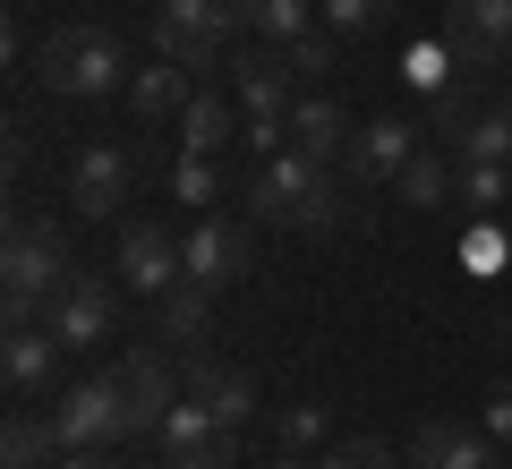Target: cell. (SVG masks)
<instances>
[{
    "mask_svg": "<svg viewBox=\"0 0 512 469\" xmlns=\"http://www.w3.org/2000/svg\"><path fill=\"white\" fill-rule=\"evenodd\" d=\"M265 469H308V461H299V452H274V461H265Z\"/></svg>",
    "mask_w": 512,
    "mask_h": 469,
    "instance_id": "d6a6232c",
    "label": "cell"
},
{
    "mask_svg": "<svg viewBox=\"0 0 512 469\" xmlns=\"http://www.w3.org/2000/svg\"><path fill=\"white\" fill-rule=\"evenodd\" d=\"M248 35V0H154V52L180 69H231V43Z\"/></svg>",
    "mask_w": 512,
    "mask_h": 469,
    "instance_id": "277c9868",
    "label": "cell"
},
{
    "mask_svg": "<svg viewBox=\"0 0 512 469\" xmlns=\"http://www.w3.org/2000/svg\"><path fill=\"white\" fill-rule=\"evenodd\" d=\"M274 52H282V69H291L299 86H308V77H325V69H333V52H342V35H333V26H308V35L274 43Z\"/></svg>",
    "mask_w": 512,
    "mask_h": 469,
    "instance_id": "484cf974",
    "label": "cell"
},
{
    "mask_svg": "<svg viewBox=\"0 0 512 469\" xmlns=\"http://www.w3.org/2000/svg\"><path fill=\"white\" fill-rule=\"evenodd\" d=\"M188 401H197V410H214L222 427H248V418H256V384L239 376L231 359H205V350L188 359Z\"/></svg>",
    "mask_w": 512,
    "mask_h": 469,
    "instance_id": "9a60e30c",
    "label": "cell"
},
{
    "mask_svg": "<svg viewBox=\"0 0 512 469\" xmlns=\"http://www.w3.org/2000/svg\"><path fill=\"white\" fill-rule=\"evenodd\" d=\"M248 205H256V222H291V231H333L350 214V197L325 180V163L299 154V145L248 163Z\"/></svg>",
    "mask_w": 512,
    "mask_h": 469,
    "instance_id": "7a4b0ae2",
    "label": "cell"
},
{
    "mask_svg": "<svg viewBox=\"0 0 512 469\" xmlns=\"http://www.w3.org/2000/svg\"><path fill=\"white\" fill-rule=\"evenodd\" d=\"M291 86L299 77L282 69V52L274 60H231V94H239V111H248V120H291Z\"/></svg>",
    "mask_w": 512,
    "mask_h": 469,
    "instance_id": "ac0fdd59",
    "label": "cell"
},
{
    "mask_svg": "<svg viewBox=\"0 0 512 469\" xmlns=\"http://www.w3.org/2000/svg\"><path fill=\"white\" fill-rule=\"evenodd\" d=\"M282 444H325V410H316V401H291V410H282Z\"/></svg>",
    "mask_w": 512,
    "mask_h": 469,
    "instance_id": "f546056e",
    "label": "cell"
},
{
    "mask_svg": "<svg viewBox=\"0 0 512 469\" xmlns=\"http://www.w3.org/2000/svg\"><path fill=\"white\" fill-rule=\"evenodd\" d=\"M461 197V163H453V145H419L402 163V180H393V205H410V214H436V205Z\"/></svg>",
    "mask_w": 512,
    "mask_h": 469,
    "instance_id": "2e32d148",
    "label": "cell"
},
{
    "mask_svg": "<svg viewBox=\"0 0 512 469\" xmlns=\"http://www.w3.org/2000/svg\"><path fill=\"white\" fill-rule=\"evenodd\" d=\"M69 205L86 222H111L128 205V154L120 145H77V163H69Z\"/></svg>",
    "mask_w": 512,
    "mask_h": 469,
    "instance_id": "4fadbf2b",
    "label": "cell"
},
{
    "mask_svg": "<svg viewBox=\"0 0 512 469\" xmlns=\"http://www.w3.org/2000/svg\"><path fill=\"white\" fill-rule=\"evenodd\" d=\"M0 461H9V469H52L60 461V427H52V418H9V435H0Z\"/></svg>",
    "mask_w": 512,
    "mask_h": 469,
    "instance_id": "603a6c76",
    "label": "cell"
},
{
    "mask_svg": "<svg viewBox=\"0 0 512 469\" xmlns=\"http://www.w3.org/2000/svg\"><path fill=\"white\" fill-rule=\"evenodd\" d=\"M222 145H239V128H231V103L222 94H188V111H180V154H222Z\"/></svg>",
    "mask_w": 512,
    "mask_h": 469,
    "instance_id": "7402d4cb",
    "label": "cell"
},
{
    "mask_svg": "<svg viewBox=\"0 0 512 469\" xmlns=\"http://www.w3.org/2000/svg\"><path fill=\"white\" fill-rule=\"evenodd\" d=\"M69 282H77L69 231L43 222V214H18L9 222V248H0V316L9 325H35V307H52Z\"/></svg>",
    "mask_w": 512,
    "mask_h": 469,
    "instance_id": "6da1fadb",
    "label": "cell"
},
{
    "mask_svg": "<svg viewBox=\"0 0 512 469\" xmlns=\"http://www.w3.org/2000/svg\"><path fill=\"white\" fill-rule=\"evenodd\" d=\"M180 273H188V282H205V290L248 282V273H256V239H248V222H231V214L188 222V239H180Z\"/></svg>",
    "mask_w": 512,
    "mask_h": 469,
    "instance_id": "52a82bcc",
    "label": "cell"
},
{
    "mask_svg": "<svg viewBox=\"0 0 512 469\" xmlns=\"http://www.w3.org/2000/svg\"><path fill=\"white\" fill-rule=\"evenodd\" d=\"M231 435H239V427H222L214 410L180 401V410L163 418V435H154V444H163V469H231V461H239Z\"/></svg>",
    "mask_w": 512,
    "mask_h": 469,
    "instance_id": "9c48e42d",
    "label": "cell"
},
{
    "mask_svg": "<svg viewBox=\"0 0 512 469\" xmlns=\"http://www.w3.org/2000/svg\"><path fill=\"white\" fill-rule=\"evenodd\" d=\"M52 359H60V333L52 325H9V350H0L9 393H43V384H52Z\"/></svg>",
    "mask_w": 512,
    "mask_h": 469,
    "instance_id": "ffe728a7",
    "label": "cell"
},
{
    "mask_svg": "<svg viewBox=\"0 0 512 469\" xmlns=\"http://www.w3.org/2000/svg\"><path fill=\"white\" fill-rule=\"evenodd\" d=\"M52 469H128V461H120V444H94V452H60Z\"/></svg>",
    "mask_w": 512,
    "mask_h": 469,
    "instance_id": "4dcf8cb0",
    "label": "cell"
},
{
    "mask_svg": "<svg viewBox=\"0 0 512 469\" xmlns=\"http://www.w3.org/2000/svg\"><path fill=\"white\" fill-rule=\"evenodd\" d=\"M316 469H393V444H384V435H350V444L325 452Z\"/></svg>",
    "mask_w": 512,
    "mask_h": 469,
    "instance_id": "f1b7e54d",
    "label": "cell"
},
{
    "mask_svg": "<svg viewBox=\"0 0 512 469\" xmlns=\"http://www.w3.org/2000/svg\"><path fill=\"white\" fill-rule=\"evenodd\" d=\"M419 128L410 120H393V111H384V120H367L359 137H350V154H342V171H350V188H393L402 180V163L410 154H419Z\"/></svg>",
    "mask_w": 512,
    "mask_h": 469,
    "instance_id": "30bf717a",
    "label": "cell"
},
{
    "mask_svg": "<svg viewBox=\"0 0 512 469\" xmlns=\"http://www.w3.org/2000/svg\"><path fill=\"white\" fill-rule=\"evenodd\" d=\"M410 469H495V435L461 427V418H427L410 435Z\"/></svg>",
    "mask_w": 512,
    "mask_h": 469,
    "instance_id": "5bb4252c",
    "label": "cell"
},
{
    "mask_svg": "<svg viewBox=\"0 0 512 469\" xmlns=\"http://www.w3.org/2000/svg\"><path fill=\"white\" fill-rule=\"evenodd\" d=\"M316 26V0H248V35L256 43H291Z\"/></svg>",
    "mask_w": 512,
    "mask_h": 469,
    "instance_id": "cb8c5ba5",
    "label": "cell"
},
{
    "mask_svg": "<svg viewBox=\"0 0 512 469\" xmlns=\"http://www.w3.org/2000/svg\"><path fill=\"white\" fill-rule=\"evenodd\" d=\"M512 205V163H461V214H504Z\"/></svg>",
    "mask_w": 512,
    "mask_h": 469,
    "instance_id": "d4e9b609",
    "label": "cell"
},
{
    "mask_svg": "<svg viewBox=\"0 0 512 469\" xmlns=\"http://www.w3.org/2000/svg\"><path fill=\"white\" fill-rule=\"evenodd\" d=\"M111 316H120V299H111L103 273H77V282L52 299V333H60V350H103V342H111Z\"/></svg>",
    "mask_w": 512,
    "mask_h": 469,
    "instance_id": "7c38bea8",
    "label": "cell"
},
{
    "mask_svg": "<svg viewBox=\"0 0 512 469\" xmlns=\"http://www.w3.org/2000/svg\"><path fill=\"white\" fill-rule=\"evenodd\" d=\"M154 325H163V342H205V325H214V290L180 273V282L163 290V307H154Z\"/></svg>",
    "mask_w": 512,
    "mask_h": 469,
    "instance_id": "44dd1931",
    "label": "cell"
},
{
    "mask_svg": "<svg viewBox=\"0 0 512 469\" xmlns=\"http://www.w3.org/2000/svg\"><path fill=\"white\" fill-rule=\"evenodd\" d=\"M171 197H180V205H214V197H222L214 154H180V163H171Z\"/></svg>",
    "mask_w": 512,
    "mask_h": 469,
    "instance_id": "83f0119b",
    "label": "cell"
},
{
    "mask_svg": "<svg viewBox=\"0 0 512 469\" xmlns=\"http://www.w3.org/2000/svg\"><path fill=\"white\" fill-rule=\"evenodd\" d=\"M316 9H325V26H333L342 43H359V35H376V26H393L402 0H316Z\"/></svg>",
    "mask_w": 512,
    "mask_h": 469,
    "instance_id": "4316f807",
    "label": "cell"
},
{
    "mask_svg": "<svg viewBox=\"0 0 512 469\" xmlns=\"http://www.w3.org/2000/svg\"><path fill=\"white\" fill-rule=\"evenodd\" d=\"M478 427H487L495 444H512V393H495V401H487V418H478Z\"/></svg>",
    "mask_w": 512,
    "mask_h": 469,
    "instance_id": "1f68e13d",
    "label": "cell"
},
{
    "mask_svg": "<svg viewBox=\"0 0 512 469\" xmlns=\"http://www.w3.org/2000/svg\"><path fill=\"white\" fill-rule=\"evenodd\" d=\"M52 427H60V452H94V444H128V418H120V393L111 376H86L52 401Z\"/></svg>",
    "mask_w": 512,
    "mask_h": 469,
    "instance_id": "ba28073f",
    "label": "cell"
},
{
    "mask_svg": "<svg viewBox=\"0 0 512 469\" xmlns=\"http://www.w3.org/2000/svg\"><path fill=\"white\" fill-rule=\"evenodd\" d=\"M111 393H120L128 435H163V418L188 401V367L171 359V350H128V359L111 367Z\"/></svg>",
    "mask_w": 512,
    "mask_h": 469,
    "instance_id": "5b68a950",
    "label": "cell"
},
{
    "mask_svg": "<svg viewBox=\"0 0 512 469\" xmlns=\"http://www.w3.org/2000/svg\"><path fill=\"white\" fill-rule=\"evenodd\" d=\"M111 273H120V290H154V299H163V290L180 282V231H163V222H128Z\"/></svg>",
    "mask_w": 512,
    "mask_h": 469,
    "instance_id": "8fae6325",
    "label": "cell"
},
{
    "mask_svg": "<svg viewBox=\"0 0 512 469\" xmlns=\"http://www.w3.org/2000/svg\"><path fill=\"white\" fill-rule=\"evenodd\" d=\"M35 77L60 94V103H94V94H120L128 52H120V35H111V26L77 18V26H52V35L35 43Z\"/></svg>",
    "mask_w": 512,
    "mask_h": 469,
    "instance_id": "3957f363",
    "label": "cell"
},
{
    "mask_svg": "<svg viewBox=\"0 0 512 469\" xmlns=\"http://www.w3.org/2000/svg\"><path fill=\"white\" fill-rule=\"evenodd\" d=\"M188 94H197V69H180V60H163V52H154L146 69H128V111H137V120H180Z\"/></svg>",
    "mask_w": 512,
    "mask_h": 469,
    "instance_id": "e0dca14e",
    "label": "cell"
},
{
    "mask_svg": "<svg viewBox=\"0 0 512 469\" xmlns=\"http://www.w3.org/2000/svg\"><path fill=\"white\" fill-rule=\"evenodd\" d=\"M350 137H359V128H350V111L333 103V94H308V103H291V145H299V154H316V163H342Z\"/></svg>",
    "mask_w": 512,
    "mask_h": 469,
    "instance_id": "d6986e66",
    "label": "cell"
},
{
    "mask_svg": "<svg viewBox=\"0 0 512 469\" xmlns=\"http://www.w3.org/2000/svg\"><path fill=\"white\" fill-rule=\"evenodd\" d=\"M444 60L461 77L512 69V0H453L444 9Z\"/></svg>",
    "mask_w": 512,
    "mask_h": 469,
    "instance_id": "8992f818",
    "label": "cell"
}]
</instances>
